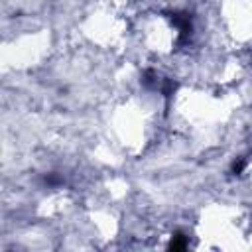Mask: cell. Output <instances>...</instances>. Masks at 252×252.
<instances>
[{
  "label": "cell",
  "instance_id": "6da1fadb",
  "mask_svg": "<svg viewBox=\"0 0 252 252\" xmlns=\"http://www.w3.org/2000/svg\"><path fill=\"white\" fill-rule=\"evenodd\" d=\"M171 22H173V26L179 30V39H185V37H189V33H191V18H189V14H185V12H173L171 14Z\"/></svg>",
  "mask_w": 252,
  "mask_h": 252
},
{
  "label": "cell",
  "instance_id": "7a4b0ae2",
  "mask_svg": "<svg viewBox=\"0 0 252 252\" xmlns=\"http://www.w3.org/2000/svg\"><path fill=\"white\" fill-rule=\"evenodd\" d=\"M187 244H189V240H187V236H185L183 232H175V234L171 236V240H169V244H167V250H173V252H179V250H185V248H187Z\"/></svg>",
  "mask_w": 252,
  "mask_h": 252
},
{
  "label": "cell",
  "instance_id": "3957f363",
  "mask_svg": "<svg viewBox=\"0 0 252 252\" xmlns=\"http://www.w3.org/2000/svg\"><path fill=\"white\" fill-rule=\"evenodd\" d=\"M43 183H45L47 187H57V185H61V177H59L57 173H47V175L43 177Z\"/></svg>",
  "mask_w": 252,
  "mask_h": 252
},
{
  "label": "cell",
  "instance_id": "277c9868",
  "mask_svg": "<svg viewBox=\"0 0 252 252\" xmlns=\"http://www.w3.org/2000/svg\"><path fill=\"white\" fill-rule=\"evenodd\" d=\"M244 165H246V161L242 159V158H238L234 163H232V167H230V171L234 173V175H238V173H242V169H244Z\"/></svg>",
  "mask_w": 252,
  "mask_h": 252
}]
</instances>
